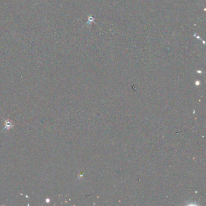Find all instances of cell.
<instances>
[{
	"label": "cell",
	"instance_id": "cell-1",
	"mask_svg": "<svg viewBox=\"0 0 206 206\" xmlns=\"http://www.w3.org/2000/svg\"><path fill=\"white\" fill-rule=\"evenodd\" d=\"M13 125H13V123L11 120H5V128L4 129V130L7 131L10 130V129H11L13 126Z\"/></svg>",
	"mask_w": 206,
	"mask_h": 206
}]
</instances>
